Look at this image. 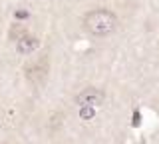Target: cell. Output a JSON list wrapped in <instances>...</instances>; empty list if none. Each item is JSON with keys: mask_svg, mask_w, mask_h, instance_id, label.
<instances>
[{"mask_svg": "<svg viewBox=\"0 0 159 144\" xmlns=\"http://www.w3.org/2000/svg\"><path fill=\"white\" fill-rule=\"evenodd\" d=\"M116 26H117L116 14L109 10H103V8L92 10L84 16V28L93 36H107V34L116 30Z\"/></svg>", "mask_w": 159, "mask_h": 144, "instance_id": "6da1fadb", "label": "cell"}, {"mask_svg": "<svg viewBox=\"0 0 159 144\" xmlns=\"http://www.w3.org/2000/svg\"><path fill=\"white\" fill-rule=\"evenodd\" d=\"M103 92L102 90H98V88H86V90H82L76 96V102L80 104V108L82 106H92V108H96L99 106V104H103Z\"/></svg>", "mask_w": 159, "mask_h": 144, "instance_id": "7a4b0ae2", "label": "cell"}, {"mask_svg": "<svg viewBox=\"0 0 159 144\" xmlns=\"http://www.w3.org/2000/svg\"><path fill=\"white\" fill-rule=\"evenodd\" d=\"M46 72H48V60H46V58H42L40 62H36L34 66L28 68V78L32 82H40V80H44Z\"/></svg>", "mask_w": 159, "mask_h": 144, "instance_id": "3957f363", "label": "cell"}, {"mask_svg": "<svg viewBox=\"0 0 159 144\" xmlns=\"http://www.w3.org/2000/svg\"><path fill=\"white\" fill-rule=\"evenodd\" d=\"M38 38H34V36H22V38H18V42H16V50L20 54H32L34 50L38 48Z\"/></svg>", "mask_w": 159, "mask_h": 144, "instance_id": "277c9868", "label": "cell"}, {"mask_svg": "<svg viewBox=\"0 0 159 144\" xmlns=\"http://www.w3.org/2000/svg\"><path fill=\"white\" fill-rule=\"evenodd\" d=\"M133 126H139V110L133 112Z\"/></svg>", "mask_w": 159, "mask_h": 144, "instance_id": "5b68a950", "label": "cell"}, {"mask_svg": "<svg viewBox=\"0 0 159 144\" xmlns=\"http://www.w3.org/2000/svg\"><path fill=\"white\" fill-rule=\"evenodd\" d=\"M26 16H28V12H24V10L16 12V18H26Z\"/></svg>", "mask_w": 159, "mask_h": 144, "instance_id": "8992f818", "label": "cell"}]
</instances>
